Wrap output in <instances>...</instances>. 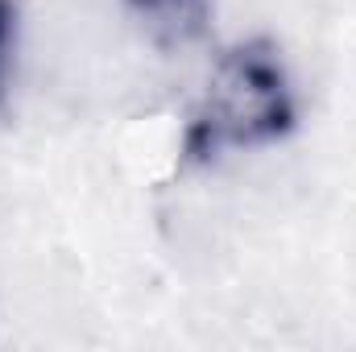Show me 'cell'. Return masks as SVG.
<instances>
[{
    "mask_svg": "<svg viewBox=\"0 0 356 352\" xmlns=\"http://www.w3.org/2000/svg\"><path fill=\"white\" fill-rule=\"evenodd\" d=\"M298 129V91L282 46L253 33L228 46L182 133V162H216L232 150H266Z\"/></svg>",
    "mask_w": 356,
    "mask_h": 352,
    "instance_id": "6da1fadb",
    "label": "cell"
},
{
    "mask_svg": "<svg viewBox=\"0 0 356 352\" xmlns=\"http://www.w3.org/2000/svg\"><path fill=\"white\" fill-rule=\"evenodd\" d=\"M124 8L145 33V42L162 54L199 46L216 17V0H124Z\"/></svg>",
    "mask_w": 356,
    "mask_h": 352,
    "instance_id": "7a4b0ae2",
    "label": "cell"
},
{
    "mask_svg": "<svg viewBox=\"0 0 356 352\" xmlns=\"http://www.w3.org/2000/svg\"><path fill=\"white\" fill-rule=\"evenodd\" d=\"M13 67H17V8L13 0H0V108L8 99Z\"/></svg>",
    "mask_w": 356,
    "mask_h": 352,
    "instance_id": "3957f363",
    "label": "cell"
}]
</instances>
